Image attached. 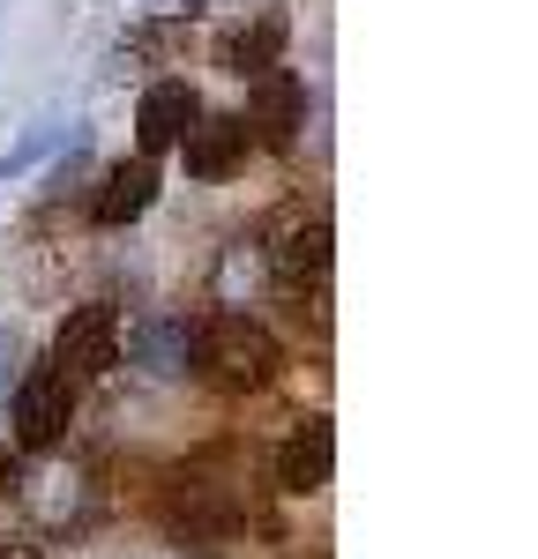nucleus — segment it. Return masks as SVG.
Returning <instances> with one entry per match:
<instances>
[{
    "mask_svg": "<svg viewBox=\"0 0 538 559\" xmlns=\"http://www.w3.org/2000/svg\"><path fill=\"white\" fill-rule=\"evenodd\" d=\"M134 366H142L150 381H179V373L195 366V329H187V321H142V329H134Z\"/></svg>",
    "mask_w": 538,
    "mask_h": 559,
    "instance_id": "6e6552de",
    "label": "nucleus"
},
{
    "mask_svg": "<svg viewBox=\"0 0 538 559\" xmlns=\"http://www.w3.org/2000/svg\"><path fill=\"white\" fill-rule=\"evenodd\" d=\"M195 358H210L232 388H262L277 373V344H269L262 321H247V313H218L210 336H195Z\"/></svg>",
    "mask_w": 538,
    "mask_h": 559,
    "instance_id": "f257e3e1",
    "label": "nucleus"
},
{
    "mask_svg": "<svg viewBox=\"0 0 538 559\" xmlns=\"http://www.w3.org/2000/svg\"><path fill=\"white\" fill-rule=\"evenodd\" d=\"M60 150H83V120H60V112H52V120H38V128L0 157V187H8V179H23L31 165H45V157H60Z\"/></svg>",
    "mask_w": 538,
    "mask_h": 559,
    "instance_id": "9b49d317",
    "label": "nucleus"
},
{
    "mask_svg": "<svg viewBox=\"0 0 538 559\" xmlns=\"http://www.w3.org/2000/svg\"><path fill=\"white\" fill-rule=\"evenodd\" d=\"M277 45H284V23L277 15H255V23H239V31L218 38V68L224 75H269L277 68Z\"/></svg>",
    "mask_w": 538,
    "mask_h": 559,
    "instance_id": "1a4fd4ad",
    "label": "nucleus"
},
{
    "mask_svg": "<svg viewBox=\"0 0 538 559\" xmlns=\"http://www.w3.org/2000/svg\"><path fill=\"white\" fill-rule=\"evenodd\" d=\"M68 418H75V381L60 366H31L15 381V440L23 448H52L68 432Z\"/></svg>",
    "mask_w": 538,
    "mask_h": 559,
    "instance_id": "f03ea898",
    "label": "nucleus"
},
{
    "mask_svg": "<svg viewBox=\"0 0 538 559\" xmlns=\"http://www.w3.org/2000/svg\"><path fill=\"white\" fill-rule=\"evenodd\" d=\"M269 261H277V276H292V284H300V276H321V269H329V224H292Z\"/></svg>",
    "mask_w": 538,
    "mask_h": 559,
    "instance_id": "f8f14e48",
    "label": "nucleus"
},
{
    "mask_svg": "<svg viewBox=\"0 0 538 559\" xmlns=\"http://www.w3.org/2000/svg\"><path fill=\"white\" fill-rule=\"evenodd\" d=\"M195 120H202V97H195L187 83H150V90H142V105H134L142 157H150V150H173V142H187V134H195Z\"/></svg>",
    "mask_w": 538,
    "mask_h": 559,
    "instance_id": "20e7f679",
    "label": "nucleus"
},
{
    "mask_svg": "<svg viewBox=\"0 0 538 559\" xmlns=\"http://www.w3.org/2000/svg\"><path fill=\"white\" fill-rule=\"evenodd\" d=\"M329 455H337L329 418H307V426L284 440V455H277V485H284V492H321V485H329Z\"/></svg>",
    "mask_w": 538,
    "mask_h": 559,
    "instance_id": "423d86ee",
    "label": "nucleus"
},
{
    "mask_svg": "<svg viewBox=\"0 0 538 559\" xmlns=\"http://www.w3.org/2000/svg\"><path fill=\"white\" fill-rule=\"evenodd\" d=\"M8 485H15V463H8V455H0V492H8Z\"/></svg>",
    "mask_w": 538,
    "mask_h": 559,
    "instance_id": "ddd939ff",
    "label": "nucleus"
},
{
    "mask_svg": "<svg viewBox=\"0 0 538 559\" xmlns=\"http://www.w3.org/2000/svg\"><path fill=\"white\" fill-rule=\"evenodd\" d=\"M179 150H187V173L195 179L239 173V157H247V120H195V134H187Z\"/></svg>",
    "mask_w": 538,
    "mask_h": 559,
    "instance_id": "0eeeda50",
    "label": "nucleus"
},
{
    "mask_svg": "<svg viewBox=\"0 0 538 559\" xmlns=\"http://www.w3.org/2000/svg\"><path fill=\"white\" fill-rule=\"evenodd\" d=\"M113 350H120V313H113L105 299H90V306H75V313L60 321V336H52V366L75 381V373H105Z\"/></svg>",
    "mask_w": 538,
    "mask_h": 559,
    "instance_id": "7ed1b4c3",
    "label": "nucleus"
},
{
    "mask_svg": "<svg viewBox=\"0 0 538 559\" xmlns=\"http://www.w3.org/2000/svg\"><path fill=\"white\" fill-rule=\"evenodd\" d=\"M247 128H262L269 142H292V134L307 128V83L292 68L255 75V90H247Z\"/></svg>",
    "mask_w": 538,
    "mask_h": 559,
    "instance_id": "39448f33",
    "label": "nucleus"
},
{
    "mask_svg": "<svg viewBox=\"0 0 538 559\" xmlns=\"http://www.w3.org/2000/svg\"><path fill=\"white\" fill-rule=\"evenodd\" d=\"M8 559H38V552H8Z\"/></svg>",
    "mask_w": 538,
    "mask_h": 559,
    "instance_id": "4468645a",
    "label": "nucleus"
},
{
    "mask_svg": "<svg viewBox=\"0 0 538 559\" xmlns=\"http://www.w3.org/2000/svg\"><path fill=\"white\" fill-rule=\"evenodd\" d=\"M157 202V173H150V157H128V165H113L105 173V194H97V224H134V216Z\"/></svg>",
    "mask_w": 538,
    "mask_h": 559,
    "instance_id": "9d476101",
    "label": "nucleus"
}]
</instances>
